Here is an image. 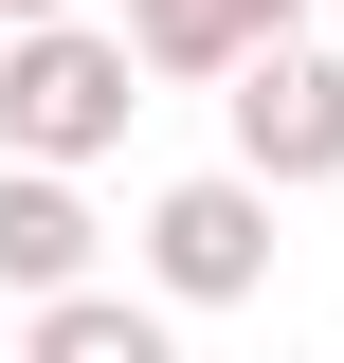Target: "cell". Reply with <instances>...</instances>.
Wrapping results in <instances>:
<instances>
[{"label":"cell","instance_id":"obj_7","mask_svg":"<svg viewBox=\"0 0 344 363\" xmlns=\"http://www.w3.org/2000/svg\"><path fill=\"white\" fill-rule=\"evenodd\" d=\"M37 18H73V0H0V37H37Z\"/></svg>","mask_w":344,"mask_h":363},{"label":"cell","instance_id":"obj_3","mask_svg":"<svg viewBox=\"0 0 344 363\" xmlns=\"http://www.w3.org/2000/svg\"><path fill=\"white\" fill-rule=\"evenodd\" d=\"M145 291H164V309L272 291V200H254L236 164H217V182H164V200H145Z\"/></svg>","mask_w":344,"mask_h":363},{"label":"cell","instance_id":"obj_4","mask_svg":"<svg viewBox=\"0 0 344 363\" xmlns=\"http://www.w3.org/2000/svg\"><path fill=\"white\" fill-rule=\"evenodd\" d=\"M308 0H127V73H236L254 37H290Z\"/></svg>","mask_w":344,"mask_h":363},{"label":"cell","instance_id":"obj_8","mask_svg":"<svg viewBox=\"0 0 344 363\" xmlns=\"http://www.w3.org/2000/svg\"><path fill=\"white\" fill-rule=\"evenodd\" d=\"M326 55H344V18H326Z\"/></svg>","mask_w":344,"mask_h":363},{"label":"cell","instance_id":"obj_5","mask_svg":"<svg viewBox=\"0 0 344 363\" xmlns=\"http://www.w3.org/2000/svg\"><path fill=\"white\" fill-rule=\"evenodd\" d=\"M0 291H91V200L73 182H37V164H0Z\"/></svg>","mask_w":344,"mask_h":363},{"label":"cell","instance_id":"obj_2","mask_svg":"<svg viewBox=\"0 0 344 363\" xmlns=\"http://www.w3.org/2000/svg\"><path fill=\"white\" fill-rule=\"evenodd\" d=\"M217 109H236V182H254V200L344 182V55L326 37H254L236 73H217Z\"/></svg>","mask_w":344,"mask_h":363},{"label":"cell","instance_id":"obj_1","mask_svg":"<svg viewBox=\"0 0 344 363\" xmlns=\"http://www.w3.org/2000/svg\"><path fill=\"white\" fill-rule=\"evenodd\" d=\"M127 109H145V73H127V37H109V18H37V37H0V145H18L37 182L109 164V145H127Z\"/></svg>","mask_w":344,"mask_h":363},{"label":"cell","instance_id":"obj_6","mask_svg":"<svg viewBox=\"0 0 344 363\" xmlns=\"http://www.w3.org/2000/svg\"><path fill=\"white\" fill-rule=\"evenodd\" d=\"M18 363H181V345H164V309H127V291H55Z\"/></svg>","mask_w":344,"mask_h":363}]
</instances>
